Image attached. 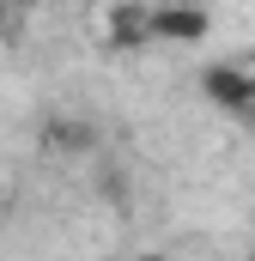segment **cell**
Returning a JSON list of instances; mask_svg holds the SVG:
<instances>
[{
  "label": "cell",
  "instance_id": "6da1fadb",
  "mask_svg": "<svg viewBox=\"0 0 255 261\" xmlns=\"http://www.w3.org/2000/svg\"><path fill=\"white\" fill-rule=\"evenodd\" d=\"M213 31V18L194 6V0H164V6H152V37L158 43H200Z\"/></svg>",
  "mask_w": 255,
  "mask_h": 261
},
{
  "label": "cell",
  "instance_id": "3957f363",
  "mask_svg": "<svg viewBox=\"0 0 255 261\" xmlns=\"http://www.w3.org/2000/svg\"><path fill=\"white\" fill-rule=\"evenodd\" d=\"M152 37V6H116L110 12V49H146Z\"/></svg>",
  "mask_w": 255,
  "mask_h": 261
},
{
  "label": "cell",
  "instance_id": "7a4b0ae2",
  "mask_svg": "<svg viewBox=\"0 0 255 261\" xmlns=\"http://www.w3.org/2000/svg\"><path fill=\"white\" fill-rule=\"evenodd\" d=\"M200 91L219 103V110H231V116H249L255 110V73H243V67H207L200 73Z\"/></svg>",
  "mask_w": 255,
  "mask_h": 261
},
{
  "label": "cell",
  "instance_id": "52a82bcc",
  "mask_svg": "<svg viewBox=\"0 0 255 261\" xmlns=\"http://www.w3.org/2000/svg\"><path fill=\"white\" fill-rule=\"evenodd\" d=\"M249 261H255V255H249Z\"/></svg>",
  "mask_w": 255,
  "mask_h": 261
},
{
  "label": "cell",
  "instance_id": "8992f818",
  "mask_svg": "<svg viewBox=\"0 0 255 261\" xmlns=\"http://www.w3.org/2000/svg\"><path fill=\"white\" fill-rule=\"evenodd\" d=\"M0 31H6V6H0Z\"/></svg>",
  "mask_w": 255,
  "mask_h": 261
},
{
  "label": "cell",
  "instance_id": "277c9868",
  "mask_svg": "<svg viewBox=\"0 0 255 261\" xmlns=\"http://www.w3.org/2000/svg\"><path fill=\"white\" fill-rule=\"evenodd\" d=\"M43 140H49V152H85V146H91V128H85V122H55Z\"/></svg>",
  "mask_w": 255,
  "mask_h": 261
},
{
  "label": "cell",
  "instance_id": "5b68a950",
  "mask_svg": "<svg viewBox=\"0 0 255 261\" xmlns=\"http://www.w3.org/2000/svg\"><path fill=\"white\" fill-rule=\"evenodd\" d=\"M134 261H164V255H134Z\"/></svg>",
  "mask_w": 255,
  "mask_h": 261
}]
</instances>
